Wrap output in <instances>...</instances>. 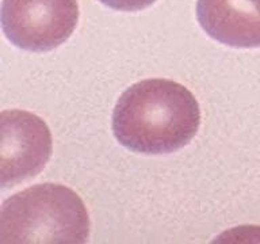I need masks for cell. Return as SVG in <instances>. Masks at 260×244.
I'll list each match as a JSON object with an SVG mask.
<instances>
[{"label": "cell", "instance_id": "cell-1", "mask_svg": "<svg viewBox=\"0 0 260 244\" xmlns=\"http://www.w3.org/2000/svg\"><path fill=\"white\" fill-rule=\"evenodd\" d=\"M201 110L192 93L168 79H146L127 88L113 113L114 136L140 154H171L194 138Z\"/></svg>", "mask_w": 260, "mask_h": 244}, {"label": "cell", "instance_id": "cell-2", "mask_svg": "<svg viewBox=\"0 0 260 244\" xmlns=\"http://www.w3.org/2000/svg\"><path fill=\"white\" fill-rule=\"evenodd\" d=\"M88 235L89 217L83 199L62 185L28 187L0 207V244H81Z\"/></svg>", "mask_w": 260, "mask_h": 244}, {"label": "cell", "instance_id": "cell-5", "mask_svg": "<svg viewBox=\"0 0 260 244\" xmlns=\"http://www.w3.org/2000/svg\"><path fill=\"white\" fill-rule=\"evenodd\" d=\"M197 15L203 30L221 44L260 46V0H198Z\"/></svg>", "mask_w": 260, "mask_h": 244}, {"label": "cell", "instance_id": "cell-6", "mask_svg": "<svg viewBox=\"0 0 260 244\" xmlns=\"http://www.w3.org/2000/svg\"><path fill=\"white\" fill-rule=\"evenodd\" d=\"M99 2L106 4L107 7L119 11H138L152 6L156 0H99Z\"/></svg>", "mask_w": 260, "mask_h": 244}, {"label": "cell", "instance_id": "cell-4", "mask_svg": "<svg viewBox=\"0 0 260 244\" xmlns=\"http://www.w3.org/2000/svg\"><path fill=\"white\" fill-rule=\"evenodd\" d=\"M0 183L14 186L40 174L52 155V134L36 114L6 110L0 115Z\"/></svg>", "mask_w": 260, "mask_h": 244}, {"label": "cell", "instance_id": "cell-3", "mask_svg": "<svg viewBox=\"0 0 260 244\" xmlns=\"http://www.w3.org/2000/svg\"><path fill=\"white\" fill-rule=\"evenodd\" d=\"M79 20L76 0H3L2 26L18 48L48 52L72 36Z\"/></svg>", "mask_w": 260, "mask_h": 244}]
</instances>
